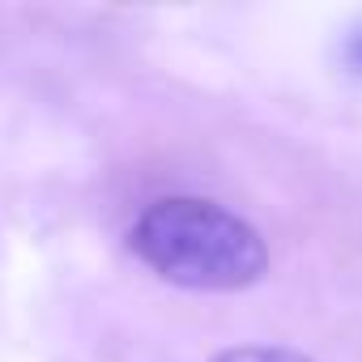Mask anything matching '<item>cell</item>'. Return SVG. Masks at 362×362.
Segmentation results:
<instances>
[{"instance_id": "cell-1", "label": "cell", "mask_w": 362, "mask_h": 362, "mask_svg": "<svg viewBox=\"0 0 362 362\" xmlns=\"http://www.w3.org/2000/svg\"><path fill=\"white\" fill-rule=\"evenodd\" d=\"M132 252L188 290H243L269 269L260 230L201 197L153 201L132 226Z\"/></svg>"}, {"instance_id": "cell-2", "label": "cell", "mask_w": 362, "mask_h": 362, "mask_svg": "<svg viewBox=\"0 0 362 362\" xmlns=\"http://www.w3.org/2000/svg\"><path fill=\"white\" fill-rule=\"evenodd\" d=\"M214 362H311V358L298 349H281V345H239V349L218 354Z\"/></svg>"}, {"instance_id": "cell-3", "label": "cell", "mask_w": 362, "mask_h": 362, "mask_svg": "<svg viewBox=\"0 0 362 362\" xmlns=\"http://www.w3.org/2000/svg\"><path fill=\"white\" fill-rule=\"evenodd\" d=\"M341 64H345L349 73H358V77H362V22L345 35V43H341Z\"/></svg>"}]
</instances>
